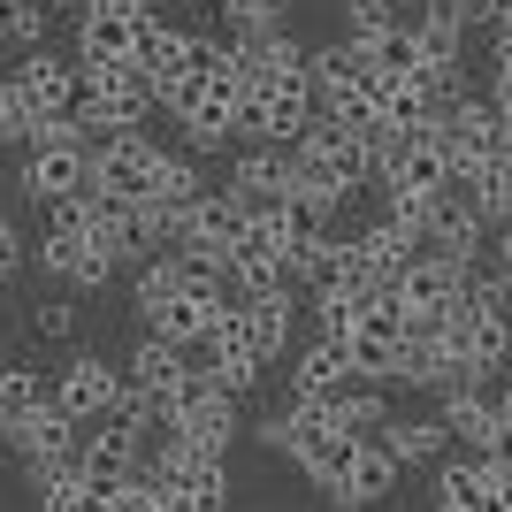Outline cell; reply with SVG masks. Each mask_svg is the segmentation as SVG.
I'll list each match as a JSON object with an SVG mask.
<instances>
[{
  "label": "cell",
  "instance_id": "1",
  "mask_svg": "<svg viewBox=\"0 0 512 512\" xmlns=\"http://www.w3.org/2000/svg\"><path fill=\"white\" fill-rule=\"evenodd\" d=\"M46 390H54V406H62L77 428L107 421V413H123V398H130L123 367L100 360V352H69V360L54 367V383H46Z\"/></svg>",
  "mask_w": 512,
  "mask_h": 512
},
{
  "label": "cell",
  "instance_id": "2",
  "mask_svg": "<svg viewBox=\"0 0 512 512\" xmlns=\"http://www.w3.org/2000/svg\"><path fill=\"white\" fill-rule=\"evenodd\" d=\"M436 138H444V153H451V176H474L482 161L505 153V115H497L490 92H459V100L436 115Z\"/></svg>",
  "mask_w": 512,
  "mask_h": 512
},
{
  "label": "cell",
  "instance_id": "3",
  "mask_svg": "<svg viewBox=\"0 0 512 512\" xmlns=\"http://www.w3.org/2000/svg\"><path fill=\"white\" fill-rule=\"evenodd\" d=\"M428 253H451V260H474L490 245V214H482V192L474 176H451L444 192H428Z\"/></svg>",
  "mask_w": 512,
  "mask_h": 512
},
{
  "label": "cell",
  "instance_id": "4",
  "mask_svg": "<svg viewBox=\"0 0 512 512\" xmlns=\"http://www.w3.org/2000/svg\"><path fill=\"white\" fill-rule=\"evenodd\" d=\"M23 199L31 207H62V199L92 192V146L69 138V146H23Z\"/></svg>",
  "mask_w": 512,
  "mask_h": 512
},
{
  "label": "cell",
  "instance_id": "5",
  "mask_svg": "<svg viewBox=\"0 0 512 512\" xmlns=\"http://www.w3.org/2000/svg\"><path fill=\"white\" fill-rule=\"evenodd\" d=\"M153 169H161V146H153L146 130H123V138L92 146V192L123 199V207L153 199Z\"/></svg>",
  "mask_w": 512,
  "mask_h": 512
},
{
  "label": "cell",
  "instance_id": "6",
  "mask_svg": "<svg viewBox=\"0 0 512 512\" xmlns=\"http://www.w3.org/2000/svg\"><path fill=\"white\" fill-rule=\"evenodd\" d=\"M31 260H39V268H46L54 283H77V291H100V283L115 276V268H123V260L107 253V245H92L85 230H62V222H46V230H39Z\"/></svg>",
  "mask_w": 512,
  "mask_h": 512
},
{
  "label": "cell",
  "instance_id": "7",
  "mask_svg": "<svg viewBox=\"0 0 512 512\" xmlns=\"http://www.w3.org/2000/svg\"><path fill=\"white\" fill-rule=\"evenodd\" d=\"M8 85L31 100V115H69L77 107V92H85V69H77V54H54V46H31L16 62V77Z\"/></svg>",
  "mask_w": 512,
  "mask_h": 512
},
{
  "label": "cell",
  "instance_id": "8",
  "mask_svg": "<svg viewBox=\"0 0 512 512\" xmlns=\"http://www.w3.org/2000/svg\"><path fill=\"white\" fill-rule=\"evenodd\" d=\"M291 398H314V406H337L344 390L360 383V367H352V352H344V337H314L291 352Z\"/></svg>",
  "mask_w": 512,
  "mask_h": 512
},
{
  "label": "cell",
  "instance_id": "9",
  "mask_svg": "<svg viewBox=\"0 0 512 512\" xmlns=\"http://www.w3.org/2000/svg\"><path fill=\"white\" fill-rule=\"evenodd\" d=\"M77 459H85V482H130V474L146 467V436L123 413H107V421L77 428Z\"/></svg>",
  "mask_w": 512,
  "mask_h": 512
},
{
  "label": "cell",
  "instance_id": "10",
  "mask_svg": "<svg viewBox=\"0 0 512 512\" xmlns=\"http://www.w3.org/2000/svg\"><path fill=\"white\" fill-rule=\"evenodd\" d=\"M467 299V260H451V253H421L398 276V306L406 314H444V306Z\"/></svg>",
  "mask_w": 512,
  "mask_h": 512
},
{
  "label": "cell",
  "instance_id": "11",
  "mask_svg": "<svg viewBox=\"0 0 512 512\" xmlns=\"http://www.w3.org/2000/svg\"><path fill=\"white\" fill-rule=\"evenodd\" d=\"M222 184H230L245 207H283V199H291V146H245Z\"/></svg>",
  "mask_w": 512,
  "mask_h": 512
},
{
  "label": "cell",
  "instance_id": "12",
  "mask_svg": "<svg viewBox=\"0 0 512 512\" xmlns=\"http://www.w3.org/2000/svg\"><path fill=\"white\" fill-rule=\"evenodd\" d=\"M0 444L16 451L23 467H39V459H62V451H77V421H69L54 398H46L39 413H23V421H8L0 428Z\"/></svg>",
  "mask_w": 512,
  "mask_h": 512
},
{
  "label": "cell",
  "instance_id": "13",
  "mask_svg": "<svg viewBox=\"0 0 512 512\" xmlns=\"http://www.w3.org/2000/svg\"><path fill=\"white\" fill-rule=\"evenodd\" d=\"M314 115H321V100H314V77H306V69L268 77V146H299L306 130H314Z\"/></svg>",
  "mask_w": 512,
  "mask_h": 512
},
{
  "label": "cell",
  "instance_id": "14",
  "mask_svg": "<svg viewBox=\"0 0 512 512\" xmlns=\"http://www.w3.org/2000/svg\"><path fill=\"white\" fill-rule=\"evenodd\" d=\"M436 413H444L451 444L490 451V436H497V390H490V383H451L444 398H436Z\"/></svg>",
  "mask_w": 512,
  "mask_h": 512
},
{
  "label": "cell",
  "instance_id": "15",
  "mask_svg": "<svg viewBox=\"0 0 512 512\" xmlns=\"http://www.w3.org/2000/svg\"><path fill=\"white\" fill-rule=\"evenodd\" d=\"M352 245H360V260H367V268H375L383 283H398V276L413 268V260L428 253V245H421V230H406V222H390V214L360 222V230H352Z\"/></svg>",
  "mask_w": 512,
  "mask_h": 512
},
{
  "label": "cell",
  "instance_id": "16",
  "mask_svg": "<svg viewBox=\"0 0 512 512\" xmlns=\"http://www.w3.org/2000/svg\"><path fill=\"white\" fill-rule=\"evenodd\" d=\"M100 62H138V16H115V8L77 16V69H100Z\"/></svg>",
  "mask_w": 512,
  "mask_h": 512
},
{
  "label": "cell",
  "instance_id": "17",
  "mask_svg": "<svg viewBox=\"0 0 512 512\" xmlns=\"http://www.w3.org/2000/svg\"><path fill=\"white\" fill-rule=\"evenodd\" d=\"M306 77H314V100H337V92H352V85H367L375 77V62H367V46L360 39H321L314 54H306Z\"/></svg>",
  "mask_w": 512,
  "mask_h": 512
},
{
  "label": "cell",
  "instance_id": "18",
  "mask_svg": "<svg viewBox=\"0 0 512 512\" xmlns=\"http://www.w3.org/2000/svg\"><path fill=\"white\" fill-rule=\"evenodd\" d=\"M398 459H390V444L375 436V444L352 451V474H344V490H337V512H367V505H383L390 490H398Z\"/></svg>",
  "mask_w": 512,
  "mask_h": 512
},
{
  "label": "cell",
  "instance_id": "19",
  "mask_svg": "<svg viewBox=\"0 0 512 512\" xmlns=\"http://www.w3.org/2000/svg\"><path fill=\"white\" fill-rule=\"evenodd\" d=\"M383 444H390L398 467H436V459L451 451V428H444V413H390Z\"/></svg>",
  "mask_w": 512,
  "mask_h": 512
},
{
  "label": "cell",
  "instance_id": "20",
  "mask_svg": "<svg viewBox=\"0 0 512 512\" xmlns=\"http://www.w3.org/2000/svg\"><path fill=\"white\" fill-rule=\"evenodd\" d=\"M299 283L291 291H268V299H245V321H253V344H260V360L276 367L283 352H291V337H299Z\"/></svg>",
  "mask_w": 512,
  "mask_h": 512
},
{
  "label": "cell",
  "instance_id": "21",
  "mask_svg": "<svg viewBox=\"0 0 512 512\" xmlns=\"http://www.w3.org/2000/svg\"><path fill=\"white\" fill-rule=\"evenodd\" d=\"M192 39H199V31H176V23L146 16V23H138V69H146L153 85L184 77V69H192Z\"/></svg>",
  "mask_w": 512,
  "mask_h": 512
},
{
  "label": "cell",
  "instance_id": "22",
  "mask_svg": "<svg viewBox=\"0 0 512 512\" xmlns=\"http://www.w3.org/2000/svg\"><path fill=\"white\" fill-rule=\"evenodd\" d=\"M214 314H222V306H199V299H184V291H176V299H161V306H146V337H161V344H184V352H199V344H207V329H214Z\"/></svg>",
  "mask_w": 512,
  "mask_h": 512
},
{
  "label": "cell",
  "instance_id": "23",
  "mask_svg": "<svg viewBox=\"0 0 512 512\" xmlns=\"http://www.w3.org/2000/svg\"><path fill=\"white\" fill-rule=\"evenodd\" d=\"M184 367H192V352H184V344L138 337V344H130V360H123V383L146 390V398H161V390H176V375H184Z\"/></svg>",
  "mask_w": 512,
  "mask_h": 512
},
{
  "label": "cell",
  "instance_id": "24",
  "mask_svg": "<svg viewBox=\"0 0 512 512\" xmlns=\"http://www.w3.org/2000/svg\"><path fill=\"white\" fill-rule=\"evenodd\" d=\"M352 451H360V436H344V428H329L321 444H306L299 451V467H306V482H314L329 505H337V490H344V474H352Z\"/></svg>",
  "mask_w": 512,
  "mask_h": 512
},
{
  "label": "cell",
  "instance_id": "25",
  "mask_svg": "<svg viewBox=\"0 0 512 512\" xmlns=\"http://www.w3.org/2000/svg\"><path fill=\"white\" fill-rule=\"evenodd\" d=\"M360 46H367V62H375V77H421V69H428L413 16H406V23H390V31H375V39H360Z\"/></svg>",
  "mask_w": 512,
  "mask_h": 512
},
{
  "label": "cell",
  "instance_id": "26",
  "mask_svg": "<svg viewBox=\"0 0 512 512\" xmlns=\"http://www.w3.org/2000/svg\"><path fill=\"white\" fill-rule=\"evenodd\" d=\"M329 413H337V428H344V436L375 444V436L390 428V390H383V383H352V390H344V398H337Z\"/></svg>",
  "mask_w": 512,
  "mask_h": 512
},
{
  "label": "cell",
  "instance_id": "27",
  "mask_svg": "<svg viewBox=\"0 0 512 512\" xmlns=\"http://www.w3.org/2000/svg\"><path fill=\"white\" fill-rule=\"evenodd\" d=\"M39 512H123V482H62V490H46Z\"/></svg>",
  "mask_w": 512,
  "mask_h": 512
},
{
  "label": "cell",
  "instance_id": "28",
  "mask_svg": "<svg viewBox=\"0 0 512 512\" xmlns=\"http://www.w3.org/2000/svg\"><path fill=\"white\" fill-rule=\"evenodd\" d=\"M474 192H482L490 230H497V222H512V153H497V161H482V169H474Z\"/></svg>",
  "mask_w": 512,
  "mask_h": 512
},
{
  "label": "cell",
  "instance_id": "29",
  "mask_svg": "<svg viewBox=\"0 0 512 512\" xmlns=\"http://www.w3.org/2000/svg\"><path fill=\"white\" fill-rule=\"evenodd\" d=\"M0 31L31 54V46H46V31H54V0H16L8 16H0Z\"/></svg>",
  "mask_w": 512,
  "mask_h": 512
},
{
  "label": "cell",
  "instance_id": "30",
  "mask_svg": "<svg viewBox=\"0 0 512 512\" xmlns=\"http://www.w3.org/2000/svg\"><path fill=\"white\" fill-rule=\"evenodd\" d=\"M390 23H406V0H344V39H375Z\"/></svg>",
  "mask_w": 512,
  "mask_h": 512
},
{
  "label": "cell",
  "instance_id": "31",
  "mask_svg": "<svg viewBox=\"0 0 512 512\" xmlns=\"http://www.w3.org/2000/svg\"><path fill=\"white\" fill-rule=\"evenodd\" d=\"M222 31H260V23H291V0H214Z\"/></svg>",
  "mask_w": 512,
  "mask_h": 512
},
{
  "label": "cell",
  "instance_id": "32",
  "mask_svg": "<svg viewBox=\"0 0 512 512\" xmlns=\"http://www.w3.org/2000/svg\"><path fill=\"white\" fill-rule=\"evenodd\" d=\"M31 337L69 344V337H77V306H69V299H39V306H31Z\"/></svg>",
  "mask_w": 512,
  "mask_h": 512
},
{
  "label": "cell",
  "instance_id": "33",
  "mask_svg": "<svg viewBox=\"0 0 512 512\" xmlns=\"http://www.w3.org/2000/svg\"><path fill=\"white\" fill-rule=\"evenodd\" d=\"M31 123H39L31 100H23L16 85H0V146H31Z\"/></svg>",
  "mask_w": 512,
  "mask_h": 512
},
{
  "label": "cell",
  "instance_id": "34",
  "mask_svg": "<svg viewBox=\"0 0 512 512\" xmlns=\"http://www.w3.org/2000/svg\"><path fill=\"white\" fill-rule=\"evenodd\" d=\"M207 375H214V390H230V398H245V390L260 383V360H207Z\"/></svg>",
  "mask_w": 512,
  "mask_h": 512
},
{
  "label": "cell",
  "instance_id": "35",
  "mask_svg": "<svg viewBox=\"0 0 512 512\" xmlns=\"http://www.w3.org/2000/svg\"><path fill=\"white\" fill-rule=\"evenodd\" d=\"M474 260H482V268H490V276L512 291V222H497V230H490V245H482Z\"/></svg>",
  "mask_w": 512,
  "mask_h": 512
},
{
  "label": "cell",
  "instance_id": "36",
  "mask_svg": "<svg viewBox=\"0 0 512 512\" xmlns=\"http://www.w3.org/2000/svg\"><path fill=\"white\" fill-rule=\"evenodd\" d=\"M23 260H31V245H23V230H16V222H8V214H0V283L16 276Z\"/></svg>",
  "mask_w": 512,
  "mask_h": 512
},
{
  "label": "cell",
  "instance_id": "37",
  "mask_svg": "<svg viewBox=\"0 0 512 512\" xmlns=\"http://www.w3.org/2000/svg\"><path fill=\"white\" fill-rule=\"evenodd\" d=\"M92 8H115V16H138V23L161 16V0H92Z\"/></svg>",
  "mask_w": 512,
  "mask_h": 512
},
{
  "label": "cell",
  "instance_id": "38",
  "mask_svg": "<svg viewBox=\"0 0 512 512\" xmlns=\"http://www.w3.org/2000/svg\"><path fill=\"white\" fill-rule=\"evenodd\" d=\"M490 46H512V0H497V16H490Z\"/></svg>",
  "mask_w": 512,
  "mask_h": 512
},
{
  "label": "cell",
  "instance_id": "39",
  "mask_svg": "<svg viewBox=\"0 0 512 512\" xmlns=\"http://www.w3.org/2000/svg\"><path fill=\"white\" fill-rule=\"evenodd\" d=\"M8 367H16V360H0V428H8V413H16V406H8Z\"/></svg>",
  "mask_w": 512,
  "mask_h": 512
},
{
  "label": "cell",
  "instance_id": "40",
  "mask_svg": "<svg viewBox=\"0 0 512 512\" xmlns=\"http://www.w3.org/2000/svg\"><path fill=\"white\" fill-rule=\"evenodd\" d=\"M54 8H77V16H85V8H92V0H54Z\"/></svg>",
  "mask_w": 512,
  "mask_h": 512
},
{
  "label": "cell",
  "instance_id": "41",
  "mask_svg": "<svg viewBox=\"0 0 512 512\" xmlns=\"http://www.w3.org/2000/svg\"><path fill=\"white\" fill-rule=\"evenodd\" d=\"M184 8H214V0H184Z\"/></svg>",
  "mask_w": 512,
  "mask_h": 512
},
{
  "label": "cell",
  "instance_id": "42",
  "mask_svg": "<svg viewBox=\"0 0 512 512\" xmlns=\"http://www.w3.org/2000/svg\"><path fill=\"white\" fill-rule=\"evenodd\" d=\"M8 8H16V0H0V16H8Z\"/></svg>",
  "mask_w": 512,
  "mask_h": 512
},
{
  "label": "cell",
  "instance_id": "43",
  "mask_svg": "<svg viewBox=\"0 0 512 512\" xmlns=\"http://www.w3.org/2000/svg\"><path fill=\"white\" fill-rule=\"evenodd\" d=\"M0 184H8V176H0Z\"/></svg>",
  "mask_w": 512,
  "mask_h": 512
},
{
  "label": "cell",
  "instance_id": "44",
  "mask_svg": "<svg viewBox=\"0 0 512 512\" xmlns=\"http://www.w3.org/2000/svg\"><path fill=\"white\" fill-rule=\"evenodd\" d=\"M505 375H512V367H505Z\"/></svg>",
  "mask_w": 512,
  "mask_h": 512
}]
</instances>
